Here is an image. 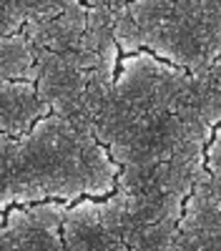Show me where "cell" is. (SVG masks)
Wrapping results in <instances>:
<instances>
[{"label": "cell", "instance_id": "cell-1", "mask_svg": "<svg viewBox=\"0 0 221 251\" xmlns=\"http://www.w3.org/2000/svg\"><path fill=\"white\" fill-rule=\"evenodd\" d=\"M206 128L191 73L148 50L121 58L116 91L96 133L126 166V188L181 199L198 171Z\"/></svg>", "mask_w": 221, "mask_h": 251}, {"label": "cell", "instance_id": "cell-2", "mask_svg": "<svg viewBox=\"0 0 221 251\" xmlns=\"http://www.w3.org/2000/svg\"><path fill=\"white\" fill-rule=\"evenodd\" d=\"M23 35L35 50V86L43 103L60 118L96 131L121 66L113 10L80 0L58 18L25 23Z\"/></svg>", "mask_w": 221, "mask_h": 251}, {"label": "cell", "instance_id": "cell-3", "mask_svg": "<svg viewBox=\"0 0 221 251\" xmlns=\"http://www.w3.org/2000/svg\"><path fill=\"white\" fill-rule=\"evenodd\" d=\"M113 35L121 55L148 50L194 75L221 58V0H131L113 10Z\"/></svg>", "mask_w": 221, "mask_h": 251}, {"label": "cell", "instance_id": "cell-4", "mask_svg": "<svg viewBox=\"0 0 221 251\" xmlns=\"http://www.w3.org/2000/svg\"><path fill=\"white\" fill-rule=\"evenodd\" d=\"M46 116L48 106L35 83L0 78V136H25Z\"/></svg>", "mask_w": 221, "mask_h": 251}, {"label": "cell", "instance_id": "cell-5", "mask_svg": "<svg viewBox=\"0 0 221 251\" xmlns=\"http://www.w3.org/2000/svg\"><path fill=\"white\" fill-rule=\"evenodd\" d=\"M176 251H221V206L206 183L196 188L189 203Z\"/></svg>", "mask_w": 221, "mask_h": 251}, {"label": "cell", "instance_id": "cell-6", "mask_svg": "<svg viewBox=\"0 0 221 251\" xmlns=\"http://www.w3.org/2000/svg\"><path fill=\"white\" fill-rule=\"evenodd\" d=\"M78 3L80 0H0V18L8 23L10 33H20L25 23L58 18Z\"/></svg>", "mask_w": 221, "mask_h": 251}, {"label": "cell", "instance_id": "cell-7", "mask_svg": "<svg viewBox=\"0 0 221 251\" xmlns=\"http://www.w3.org/2000/svg\"><path fill=\"white\" fill-rule=\"evenodd\" d=\"M194 100L206 123L221 121V58L206 71L194 73Z\"/></svg>", "mask_w": 221, "mask_h": 251}, {"label": "cell", "instance_id": "cell-8", "mask_svg": "<svg viewBox=\"0 0 221 251\" xmlns=\"http://www.w3.org/2000/svg\"><path fill=\"white\" fill-rule=\"evenodd\" d=\"M0 35H13V33H10V28H8V23H5L3 18H0Z\"/></svg>", "mask_w": 221, "mask_h": 251}]
</instances>
